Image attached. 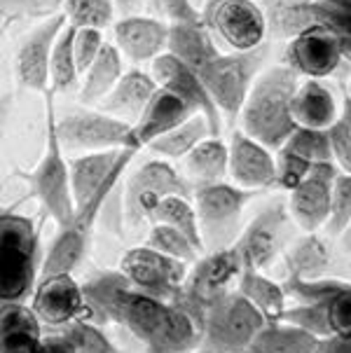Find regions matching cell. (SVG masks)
I'll use <instances>...</instances> for the list:
<instances>
[{
  "label": "cell",
  "mask_w": 351,
  "mask_h": 353,
  "mask_svg": "<svg viewBox=\"0 0 351 353\" xmlns=\"http://www.w3.org/2000/svg\"><path fill=\"white\" fill-rule=\"evenodd\" d=\"M45 145L38 164L21 178L28 183L31 196L38 199L43 211L50 215L59 227H66L75 213L73 192H70L68 161L63 157V148L57 136V105L54 94L45 92Z\"/></svg>",
  "instance_id": "cell-3"
},
{
  "label": "cell",
  "mask_w": 351,
  "mask_h": 353,
  "mask_svg": "<svg viewBox=\"0 0 351 353\" xmlns=\"http://www.w3.org/2000/svg\"><path fill=\"white\" fill-rule=\"evenodd\" d=\"M63 332L75 346V353H120L115 344L106 337V332L99 325L89 321H70L61 325Z\"/></svg>",
  "instance_id": "cell-43"
},
{
  "label": "cell",
  "mask_w": 351,
  "mask_h": 353,
  "mask_svg": "<svg viewBox=\"0 0 351 353\" xmlns=\"http://www.w3.org/2000/svg\"><path fill=\"white\" fill-rule=\"evenodd\" d=\"M12 108H14V94L12 92H0V136L8 129V122L12 117Z\"/></svg>",
  "instance_id": "cell-51"
},
{
  "label": "cell",
  "mask_w": 351,
  "mask_h": 353,
  "mask_svg": "<svg viewBox=\"0 0 351 353\" xmlns=\"http://www.w3.org/2000/svg\"><path fill=\"white\" fill-rule=\"evenodd\" d=\"M57 136L63 150L70 152H99V150H136L132 124L108 115L101 108H77L66 112L63 117L57 115Z\"/></svg>",
  "instance_id": "cell-9"
},
{
  "label": "cell",
  "mask_w": 351,
  "mask_h": 353,
  "mask_svg": "<svg viewBox=\"0 0 351 353\" xmlns=\"http://www.w3.org/2000/svg\"><path fill=\"white\" fill-rule=\"evenodd\" d=\"M190 353H218V351H211V349H206V346H199V349H194Z\"/></svg>",
  "instance_id": "cell-54"
},
{
  "label": "cell",
  "mask_w": 351,
  "mask_h": 353,
  "mask_svg": "<svg viewBox=\"0 0 351 353\" xmlns=\"http://www.w3.org/2000/svg\"><path fill=\"white\" fill-rule=\"evenodd\" d=\"M234 290L241 297H246L248 304L258 309L265 321H279L288 307L283 285L279 281H272L260 269H241Z\"/></svg>",
  "instance_id": "cell-32"
},
{
  "label": "cell",
  "mask_w": 351,
  "mask_h": 353,
  "mask_svg": "<svg viewBox=\"0 0 351 353\" xmlns=\"http://www.w3.org/2000/svg\"><path fill=\"white\" fill-rule=\"evenodd\" d=\"M181 194L192 199V183L178 171L169 159H148L129 176L124 185L122 211L129 227L150 223V215L157 208L159 199Z\"/></svg>",
  "instance_id": "cell-11"
},
{
  "label": "cell",
  "mask_w": 351,
  "mask_h": 353,
  "mask_svg": "<svg viewBox=\"0 0 351 353\" xmlns=\"http://www.w3.org/2000/svg\"><path fill=\"white\" fill-rule=\"evenodd\" d=\"M201 21L225 52H246L267 43L258 0H201Z\"/></svg>",
  "instance_id": "cell-10"
},
{
  "label": "cell",
  "mask_w": 351,
  "mask_h": 353,
  "mask_svg": "<svg viewBox=\"0 0 351 353\" xmlns=\"http://www.w3.org/2000/svg\"><path fill=\"white\" fill-rule=\"evenodd\" d=\"M328 139L335 166L344 173H351V101L347 94H342L340 115L328 127Z\"/></svg>",
  "instance_id": "cell-41"
},
{
  "label": "cell",
  "mask_w": 351,
  "mask_h": 353,
  "mask_svg": "<svg viewBox=\"0 0 351 353\" xmlns=\"http://www.w3.org/2000/svg\"><path fill=\"white\" fill-rule=\"evenodd\" d=\"M206 136H213V129L209 124V119L199 112H192L188 119H183L178 127H174L166 134L157 136L154 141L148 143V150H152L154 154H159L162 159H183L185 154L192 150L197 143H201Z\"/></svg>",
  "instance_id": "cell-33"
},
{
  "label": "cell",
  "mask_w": 351,
  "mask_h": 353,
  "mask_svg": "<svg viewBox=\"0 0 351 353\" xmlns=\"http://www.w3.org/2000/svg\"><path fill=\"white\" fill-rule=\"evenodd\" d=\"M347 283L344 279L335 276H319V279H283V292L288 300H293L295 304H307V302H319V300H328L335 295L342 285Z\"/></svg>",
  "instance_id": "cell-39"
},
{
  "label": "cell",
  "mask_w": 351,
  "mask_h": 353,
  "mask_svg": "<svg viewBox=\"0 0 351 353\" xmlns=\"http://www.w3.org/2000/svg\"><path fill=\"white\" fill-rule=\"evenodd\" d=\"M68 26L63 12L47 17L21 40L14 54V77L17 85L26 92L45 94L50 92V57L59 33Z\"/></svg>",
  "instance_id": "cell-15"
},
{
  "label": "cell",
  "mask_w": 351,
  "mask_h": 353,
  "mask_svg": "<svg viewBox=\"0 0 351 353\" xmlns=\"http://www.w3.org/2000/svg\"><path fill=\"white\" fill-rule=\"evenodd\" d=\"M285 148H290L300 157H305L312 164L319 161H332L328 129H312V127H295L293 134L285 139Z\"/></svg>",
  "instance_id": "cell-40"
},
{
  "label": "cell",
  "mask_w": 351,
  "mask_h": 353,
  "mask_svg": "<svg viewBox=\"0 0 351 353\" xmlns=\"http://www.w3.org/2000/svg\"><path fill=\"white\" fill-rule=\"evenodd\" d=\"M146 10H150L152 17L166 21L169 26H174V23H204L199 5L194 0H148Z\"/></svg>",
  "instance_id": "cell-45"
},
{
  "label": "cell",
  "mask_w": 351,
  "mask_h": 353,
  "mask_svg": "<svg viewBox=\"0 0 351 353\" xmlns=\"http://www.w3.org/2000/svg\"><path fill=\"white\" fill-rule=\"evenodd\" d=\"M40 337V321L23 302L0 304V353H35Z\"/></svg>",
  "instance_id": "cell-28"
},
{
  "label": "cell",
  "mask_w": 351,
  "mask_h": 353,
  "mask_svg": "<svg viewBox=\"0 0 351 353\" xmlns=\"http://www.w3.org/2000/svg\"><path fill=\"white\" fill-rule=\"evenodd\" d=\"M136 157V150H99V152H82L68 161L70 173V192H73L75 206L92 199L103 188L115 171L127 169Z\"/></svg>",
  "instance_id": "cell-21"
},
{
  "label": "cell",
  "mask_w": 351,
  "mask_h": 353,
  "mask_svg": "<svg viewBox=\"0 0 351 353\" xmlns=\"http://www.w3.org/2000/svg\"><path fill=\"white\" fill-rule=\"evenodd\" d=\"M295 239V223L290 218L288 201L283 196H272L260 206L248 223H243L241 234L232 243L243 269L265 272L281 257Z\"/></svg>",
  "instance_id": "cell-7"
},
{
  "label": "cell",
  "mask_w": 351,
  "mask_h": 353,
  "mask_svg": "<svg viewBox=\"0 0 351 353\" xmlns=\"http://www.w3.org/2000/svg\"><path fill=\"white\" fill-rule=\"evenodd\" d=\"M265 323L263 314L251 307L246 297L230 290L206 311L199 346L218 353H243Z\"/></svg>",
  "instance_id": "cell-12"
},
{
  "label": "cell",
  "mask_w": 351,
  "mask_h": 353,
  "mask_svg": "<svg viewBox=\"0 0 351 353\" xmlns=\"http://www.w3.org/2000/svg\"><path fill=\"white\" fill-rule=\"evenodd\" d=\"M228 176L230 181L246 190H274L277 188V161L270 150L253 136L234 129L228 143Z\"/></svg>",
  "instance_id": "cell-17"
},
{
  "label": "cell",
  "mask_w": 351,
  "mask_h": 353,
  "mask_svg": "<svg viewBox=\"0 0 351 353\" xmlns=\"http://www.w3.org/2000/svg\"><path fill=\"white\" fill-rule=\"evenodd\" d=\"M162 223L169 225L174 230L183 232L190 241L197 246L201 253H204V246H201V236H199V225H197V213H194V203L190 196H181V194H171L159 199L157 208L150 215V225Z\"/></svg>",
  "instance_id": "cell-34"
},
{
  "label": "cell",
  "mask_w": 351,
  "mask_h": 353,
  "mask_svg": "<svg viewBox=\"0 0 351 353\" xmlns=\"http://www.w3.org/2000/svg\"><path fill=\"white\" fill-rule=\"evenodd\" d=\"M124 169L115 171L103 188L99 190L92 199L75 206V213L66 227H59L57 236L52 239L50 250H47L45 260L40 262V276H50V274H73V269L85 260L89 241L94 234V225H97L99 215L103 213L106 203H108L110 194L120 185Z\"/></svg>",
  "instance_id": "cell-8"
},
{
  "label": "cell",
  "mask_w": 351,
  "mask_h": 353,
  "mask_svg": "<svg viewBox=\"0 0 351 353\" xmlns=\"http://www.w3.org/2000/svg\"><path fill=\"white\" fill-rule=\"evenodd\" d=\"M314 353H351V332H332L319 337Z\"/></svg>",
  "instance_id": "cell-48"
},
{
  "label": "cell",
  "mask_w": 351,
  "mask_h": 353,
  "mask_svg": "<svg viewBox=\"0 0 351 353\" xmlns=\"http://www.w3.org/2000/svg\"><path fill=\"white\" fill-rule=\"evenodd\" d=\"M63 8V0H0V23L35 19L43 21L47 17L59 14Z\"/></svg>",
  "instance_id": "cell-42"
},
{
  "label": "cell",
  "mask_w": 351,
  "mask_h": 353,
  "mask_svg": "<svg viewBox=\"0 0 351 353\" xmlns=\"http://www.w3.org/2000/svg\"><path fill=\"white\" fill-rule=\"evenodd\" d=\"M80 73H77V63H75V54H73V26L63 28L59 33L54 47H52V57H50V92H70Z\"/></svg>",
  "instance_id": "cell-35"
},
{
  "label": "cell",
  "mask_w": 351,
  "mask_h": 353,
  "mask_svg": "<svg viewBox=\"0 0 351 353\" xmlns=\"http://www.w3.org/2000/svg\"><path fill=\"white\" fill-rule=\"evenodd\" d=\"M5 28L8 26H0V40H3V35H5Z\"/></svg>",
  "instance_id": "cell-56"
},
{
  "label": "cell",
  "mask_w": 351,
  "mask_h": 353,
  "mask_svg": "<svg viewBox=\"0 0 351 353\" xmlns=\"http://www.w3.org/2000/svg\"><path fill=\"white\" fill-rule=\"evenodd\" d=\"M61 12L70 26L75 28H99L103 31L115 19L112 0H63Z\"/></svg>",
  "instance_id": "cell-36"
},
{
  "label": "cell",
  "mask_w": 351,
  "mask_h": 353,
  "mask_svg": "<svg viewBox=\"0 0 351 353\" xmlns=\"http://www.w3.org/2000/svg\"><path fill=\"white\" fill-rule=\"evenodd\" d=\"M40 272V253L0 243V304L21 302L33 295Z\"/></svg>",
  "instance_id": "cell-25"
},
{
  "label": "cell",
  "mask_w": 351,
  "mask_h": 353,
  "mask_svg": "<svg viewBox=\"0 0 351 353\" xmlns=\"http://www.w3.org/2000/svg\"><path fill=\"white\" fill-rule=\"evenodd\" d=\"M340 243H342V248H344V253H349L351 255V225L344 230V234L340 236Z\"/></svg>",
  "instance_id": "cell-52"
},
{
  "label": "cell",
  "mask_w": 351,
  "mask_h": 353,
  "mask_svg": "<svg viewBox=\"0 0 351 353\" xmlns=\"http://www.w3.org/2000/svg\"><path fill=\"white\" fill-rule=\"evenodd\" d=\"M344 61L347 59L337 35L325 26H309L285 43L281 63L293 68L300 77L328 80L342 68Z\"/></svg>",
  "instance_id": "cell-14"
},
{
  "label": "cell",
  "mask_w": 351,
  "mask_h": 353,
  "mask_svg": "<svg viewBox=\"0 0 351 353\" xmlns=\"http://www.w3.org/2000/svg\"><path fill=\"white\" fill-rule=\"evenodd\" d=\"M260 192L239 188L232 181L192 185V203L197 213L201 246L206 250L230 248L243 230L246 208Z\"/></svg>",
  "instance_id": "cell-5"
},
{
  "label": "cell",
  "mask_w": 351,
  "mask_h": 353,
  "mask_svg": "<svg viewBox=\"0 0 351 353\" xmlns=\"http://www.w3.org/2000/svg\"><path fill=\"white\" fill-rule=\"evenodd\" d=\"M319 337L285 321H267L243 353H314Z\"/></svg>",
  "instance_id": "cell-30"
},
{
  "label": "cell",
  "mask_w": 351,
  "mask_h": 353,
  "mask_svg": "<svg viewBox=\"0 0 351 353\" xmlns=\"http://www.w3.org/2000/svg\"><path fill=\"white\" fill-rule=\"evenodd\" d=\"M328 3L340 5V8H344V10H349V12H351V0H328Z\"/></svg>",
  "instance_id": "cell-53"
},
{
  "label": "cell",
  "mask_w": 351,
  "mask_h": 353,
  "mask_svg": "<svg viewBox=\"0 0 351 353\" xmlns=\"http://www.w3.org/2000/svg\"><path fill=\"white\" fill-rule=\"evenodd\" d=\"M85 314L99 323L122 325L148 353H190L201 332L183 309L139 292L122 269H99L80 283Z\"/></svg>",
  "instance_id": "cell-1"
},
{
  "label": "cell",
  "mask_w": 351,
  "mask_h": 353,
  "mask_svg": "<svg viewBox=\"0 0 351 353\" xmlns=\"http://www.w3.org/2000/svg\"><path fill=\"white\" fill-rule=\"evenodd\" d=\"M325 319L332 332H351V281L325 302Z\"/></svg>",
  "instance_id": "cell-47"
},
{
  "label": "cell",
  "mask_w": 351,
  "mask_h": 353,
  "mask_svg": "<svg viewBox=\"0 0 351 353\" xmlns=\"http://www.w3.org/2000/svg\"><path fill=\"white\" fill-rule=\"evenodd\" d=\"M340 103L342 99L328 80L300 77V85L290 101V115L297 127L328 129L340 115Z\"/></svg>",
  "instance_id": "cell-23"
},
{
  "label": "cell",
  "mask_w": 351,
  "mask_h": 353,
  "mask_svg": "<svg viewBox=\"0 0 351 353\" xmlns=\"http://www.w3.org/2000/svg\"><path fill=\"white\" fill-rule=\"evenodd\" d=\"M103 31L99 28H75L73 26V54L77 63V73H85L89 63L97 59V54L103 47Z\"/></svg>",
  "instance_id": "cell-46"
},
{
  "label": "cell",
  "mask_w": 351,
  "mask_h": 353,
  "mask_svg": "<svg viewBox=\"0 0 351 353\" xmlns=\"http://www.w3.org/2000/svg\"><path fill=\"white\" fill-rule=\"evenodd\" d=\"M347 97H349V101H351V75H349V89H347Z\"/></svg>",
  "instance_id": "cell-55"
},
{
  "label": "cell",
  "mask_w": 351,
  "mask_h": 353,
  "mask_svg": "<svg viewBox=\"0 0 351 353\" xmlns=\"http://www.w3.org/2000/svg\"><path fill=\"white\" fill-rule=\"evenodd\" d=\"M0 208H3V206H0Z\"/></svg>",
  "instance_id": "cell-57"
},
{
  "label": "cell",
  "mask_w": 351,
  "mask_h": 353,
  "mask_svg": "<svg viewBox=\"0 0 351 353\" xmlns=\"http://www.w3.org/2000/svg\"><path fill=\"white\" fill-rule=\"evenodd\" d=\"M190 115H192V110H190L181 99H176L174 94L157 87L150 103L146 105L143 115L136 119V124L132 127L134 141H136V145H139V150H143V148L157 139V136H162L166 131L178 127V124H181L183 119H188Z\"/></svg>",
  "instance_id": "cell-27"
},
{
  "label": "cell",
  "mask_w": 351,
  "mask_h": 353,
  "mask_svg": "<svg viewBox=\"0 0 351 353\" xmlns=\"http://www.w3.org/2000/svg\"><path fill=\"white\" fill-rule=\"evenodd\" d=\"M146 246H150L154 250H159V253L174 257V260L185 262V265H192V262L201 255V250L194 246V243L190 241L183 232H178V230H174V227L162 225V223L152 225Z\"/></svg>",
  "instance_id": "cell-37"
},
{
  "label": "cell",
  "mask_w": 351,
  "mask_h": 353,
  "mask_svg": "<svg viewBox=\"0 0 351 353\" xmlns=\"http://www.w3.org/2000/svg\"><path fill=\"white\" fill-rule=\"evenodd\" d=\"M33 314L47 325H66L85 311L80 283L73 274H50L40 276V283L33 288Z\"/></svg>",
  "instance_id": "cell-20"
},
{
  "label": "cell",
  "mask_w": 351,
  "mask_h": 353,
  "mask_svg": "<svg viewBox=\"0 0 351 353\" xmlns=\"http://www.w3.org/2000/svg\"><path fill=\"white\" fill-rule=\"evenodd\" d=\"M115 47L134 63L154 61L169 47V23L152 14L120 17L112 23Z\"/></svg>",
  "instance_id": "cell-19"
},
{
  "label": "cell",
  "mask_w": 351,
  "mask_h": 353,
  "mask_svg": "<svg viewBox=\"0 0 351 353\" xmlns=\"http://www.w3.org/2000/svg\"><path fill=\"white\" fill-rule=\"evenodd\" d=\"M120 269L139 292H146V295L164 302H174L178 288L188 276L190 265L174 260L150 246H136L122 255Z\"/></svg>",
  "instance_id": "cell-13"
},
{
  "label": "cell",
  "mask_w": 351,
  "mask_h": 353,
  "mask_svg": "<svg viewBox=\"0 0 351 353\" xmlns=\"http://www.w3.org/2000/svg\"><path fill=\"white\" fill-rule=\"evenodd\" d=\"M154 92H157V82H154V77L148 70L141 68L124 70L120 80L115 82V87L99 103V108L103 112H108V115L122 119V122L134 127L136 119L146 110V105L150 103Z\"/></svg>",
  "instance_id": "cell-24"
},
{
  "label": "cell",
  "mask_w": 351,
  "mask_h": 353,
  "mask_svg": "<svg viewBox=\"0 0 351 353\" xmlns=\"http://www.w3.org/2000/svg\"><path fill=\"white\" fill-rule=\"evenodd\" d=\"M340 169L335 161H319L312 166V171L305 176V181L288 192V211L295 227L302 232H319L323 230L328 220L332 183Z\"/></svg>",
  "instance_id": "cell-18"
},
{
  "label": "cell",
  "mask_w": 351,
  "mask_h": 353,
  "mask_svg": "<svg viewBox=\"0 0 351 353\" xmlns=\"http://www.w3.org/2000/svg\"><path fill=\"white\" fill-rule=\"evenodd\" d=\"M35 353H75L73 342L68 339L66 332H59V334H47V337H40L38 351Z\"/></svg>",
  "instance_id": "cell-49"
},
{
  "label": "cell",
  "mask_w": 351,
  "mask_h": 353,
  "mask_svg": "<svg viewBox=\"0 0 351 353\" xmlns=\"http://www.w3.org/2000/svg\"><path fill=\"white\" fill-rule=\"evenodd\" d=\"M349 225H351V173L340 171L335 176V183H332L328 220L323 225L325 236L340 239Z\"/></svg>",
  "instance_id": "cell-38"
},
{
  "label": "cell",
  "mask_w": 351,
  "mask_h": 353,
  "mask_svg": "<svg viewBox=\"0 0 351 353\" xmlns=\"http://www.w3.org/2000/svg\"><path fill=\"white\" fill-rule=\"evenodd\" d=\"M274 161H277V188L274 190H281V192H285V194L305 181V176L312 171V166H314L312 161L300 157V154L293 152L285 145L274 150Z\"/></svg>",
  "instance_id": "cell-44"
},
{
  "label": "cell",
  "mask_w": 351,
  "mask_h": 353,
  "mask_svg": "<svg viewBox=\"0 0 351 353\" xmlns=\"http://www.w3.org/2000/svg\"><path fill=\"white\" fill-rule=\"evenodd\" d=\"M265 17L267 40L288 43L309 26H323L325 0H258Z\"/></svg>",
  "instance_id": "cell-22"
},
{
  "label": "cell",
  "mask_w": 351,
  "mask_h": 353,
  "mask_svg": "<svg viewBox=\"0 0 351 353\" xmlns=\"http://www.w3.org/2000/svg\"><path fill=\"white\" fill-rule=\"evenodd\" d=\"M181 161L183 176L192 185L225 181L228 178V143L220 136H206Z\"/></svg>",
  "instance_id": "cell-31"
},
{
  "label": "cell",
  "mask_w": 351,
  "mask_h": 353,
  "mask_svg": "<svg viewBox=\"0 0 351 353\" xmlns=\"http://www.w3.org/2000/svg\"><path fill=\"white\" fill-rule=\"evenodd\" d=\"M124 73L122 65V54L115 47V43H103L101 52L97 54L89 68L85 70L80 87V103L82 105H99L106 99V94L115 87V82L120 80Z\"/></svg>",
  "instance_id": "cell-29"
},
{
  "label": "cell",
  "mask_w": 351,
  "mask_h": 353,
  "mask_svg": "<svg viewBox=\"0 0 351 353\" xmlns=\"http://www.w3.org/2000/svg\"><path fill=\"white\" fill-rule=\"evenodd\" d=\"M285 279H319L328 276L332 265L330 239L321 236L319 232H305L293 239L281 253Z\"/></svg>",
  "instance_id": "cell-26"
},
{
  "label": "cell",
  "mask_w": 351,
  "mask_h": 353,
  "mask_svg": "<svg viewBox=\"0 0 351 353\" xmlns=\"http://www.w3.org/2000/svg\"><path fill=\"white\" fill-rule=\"evenodd\" d=\"M241 269L243 267L232 246L220 250H206L204 255H199L190 265L188 276L181 283L176 300L171 304H176L178 309L185 311L201 332L206 311H209V307L218 297L234 290L232 285L237 283Z\"/></svg>",
  "instance_id": "cell-6"
},
{
  "label": "cell",
  "mask_w": 351,
  "mask_h": 353,
  "mask_svg": "<svg viewBox=\"0 0 351 353\" xmlns=\"http://www.w3.org/2000/svg\"><path fill=\"white\" fill-rule=\"evenodd\" d=\"M150 63H152L150 75L154 77L159 89L174 94V97L181 99L192 112H199V115H204L209 119L213 136L223 134V115L218 112L211 94L206 92L201 77L194 73L185 61H181V59L174 57L171 52H164Z\"/></svg>",
  "instance_id": "cell-16"
},
{
  "label": "cell",
  "mask_w": 351,
  "mask_h": 353,
  "mask_svg": "<svg viewBox=\"0 0 351 353\" xmlns=\"http://www.w3.org/2000/svg\"><path fill=\"white\" fill-rule=\"evenodd\" d=\"M117 17H132V14H143V10L148 8V0H112Z\"/></svg>",
  "instance_id": "cell-50"
},
{
  "label": "cell",
  "mask_w": 351,
  "mask_h": 353,
  "mask_svg": "<svg viewBox=\"0 0 351 353\" xmlns=\"http://www.w3.org/2000/svg\"><path fill=\"white\" fill-rule=\"evenodd\" d=\"M270 52V40L246 52H225L216 47L194 70L211 94L218 112L230 122H234L239 115L248 89L267 65Z\"/></svg>",
  "instance_id": "cell-4"
},
{
  "label": "cell",
  "mask_w": 351,
  "mask_h": 353,
  "mask_svg": "<svg viewBox=\"0 0 351 353\" xmlns=\"http://www.w3.org/2000/svg\"><path fill=\"white\" fill-rule=\"evenodd\" d=\"M297 85H300V75L285 63L265 65L248 89L237 115L239 129L270 150H279L297 127L290 115V101Z\"/></svg>",
  "instance_id": "cell-2"
}]
</instances>
